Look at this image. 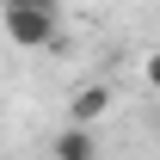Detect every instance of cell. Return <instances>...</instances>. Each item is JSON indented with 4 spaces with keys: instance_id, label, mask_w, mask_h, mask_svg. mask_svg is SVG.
<instances>
[{
    "instance_id": "6da1fadb",
    "label": "cell",
    "mask_w": 160,
    "mask_h": 160,
    "mask_svg": "<svg viewBox=\"0 0 160 160\" xmlns=\"http://www.w3.org/2000/svg\"><path fill=\"white\" fill-rule=\"evenodd\" d=\"M0 31L12 49H49L62 37V6H0Z\"/></svg>"
},
{
    "instance_id": "7a4b0ae2",
    "label": "cell",
    "mask_w": 160,
    "mask_h": 160,
    "mask_svg": "<svg viewBox=\"0 0 160 160\" xmlns=\"http://www.w3.org/2000/svg\"><path fill=\"white\" fill-rule=\"evenodd\" d=\"M49 154L56 160H99V123H74L68 117V129L49 136Z\"/></svg>"
},
{
    "instance_id": "3957f363",
    "label": "cell",
    "mask_w": 160,
    "mask_h": 160,
    "mask_svg": "<svg viewBox=\"0 0 160 160\" xmlns=\"http://www.w3.org/2000/svg\"><path fill=\"white\" fill-rule=\"evenodd\" d=\"M105 111H111V86H80L74 99H68V117L74 123H99Z\"/></svg>"
},
{
    "instance_id": "277c9868",
    "label": "cell",
    "mask_w": 160,
    "mask_h": 160,
    "mask_svg": "<svg viewBox=\"0 0 160 160\" xmlns=\"http://www.w3.org/2000/svg\"><path fill=\"white\" fill-rule=\"evenodd\" d=\"M142 80H148V92H160V49H154L148 62H142Z\"/></svg>"
},
{
    "instance_id": "5b68a950",
    "label": "cell",
    "mask_w": 160,
    "mask_h": 160,
    "mask_svg": "<svg viewBox=\"0 0 160 160\" xmlns=\"http://www.w3.org/2000/svg\"><path fill=\"white\" fill-rule=\"evenodd\" d=\"M0 6H62V0H0Z\"/></svg>"
}]
</instances>
